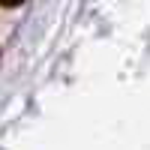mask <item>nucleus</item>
I'll return each mask as SVG.
<instances>
[{
	"instance_id": "1",
	"label": "nucleus",
	"mask_w": 150,
	"mask_h": 150,
	"mask_svg": "<svg viewBox=\"0 0 150 150\" xmlns=\"http://www.w3.org/2000/svg\"><path fill=\"white\" fill-rule=\"evenodd\" d=\"M24 0H0V6H6V9H12V6H21Z\"/></svg>"
}]
</instances>
